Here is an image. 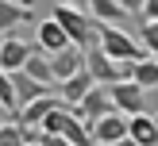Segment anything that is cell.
<instances>
[{
	"label": "cell",
	"mask_w": 158,
	"mask_h": 146,
	"mask_svg": "<svg viewBox=\"0 0 158 146\" xmlns=\"http://www.w3.org/2000/svg\"><path fill=\"white\" fill-rule=\"evenodd\" d=\"M54 19H58L62 27H66V35H69V42H73V46L89 50V46L97 42V19L89 15V8L62 4V8H54Z\"/></svg>",
	"instance_id": "6da1fadb"
},
{
	"label": "cell",
	"mask_w": 158,
	"mask_h": 146,
	"mask_svg": "<svg viewBox=\"0 0 158 146\" xmlns=\"http://www.w3.org/2000/svg\"><path fill=\"white\" fill-rule=\"evenodd\" d=\"M97 42H100V50L112 54L116 61H139L147 54L139 38H131L123 27H112V23H97Z\"/></svg>",
	"instance_id": "7a4b0ae2"
},
{
	"label": "cell",
	"mask_w": 158,
	"mask_h": 146,
	"mask_svg": "<svg viewBox=\"0 0 158 146\" xmlns=\"http://www.w3.org/2000/svg\"><path fill=\"white\" fill-rule=\"evenodd\" d=\"M85 69L97 77V85H112V81L131 77V61H116L112 54L100 50V42H93L89 50H85Z\"/></svg>",
	"instance_id": "3957f363"
},
{
	"label": "cell",
	"mask_w": 158,
	"mask_h": 146,
	"mask_svg": "<svg viewBox=\"0 0 158 146\" xmlns=\"http://www.w3.org/2000/svg\"><path fill=\"white\" fill-rule=\"evenodd\" d=\"M104 89H108V96H112L116 112H123V115H135V112H143V108H147V89H143V85H135L131 77L112 81V85H104Z\"/></svg>",
	"instance_id": "277c9868"
},
{
	"label": "cell",
	"mask_w": 158,
	"mask_h": 146,
	"mask_svg": "<svg viewBox=\"0 0 158 146\" xmlns=\"http://www.w3.org/2000/svg\"><path fill=\"white\" fill-rule=\"evenodd\" d=\"M89 135H93V142H97V146H116L123 135H127V115H123V112L100 115L97 123H89Z\"/></svg>",
	"instance_id": "5b68a950"
},
{
	"label": "cell",
	"mask_w": 158,
	"mask_h": 146,
	"mask_svg": "<svg viewBox=\"0 0 158 146\" xmlns=\"http://www.w3.org/2000/svg\"><path fill=\"white\" fill-rule=\"evenodd\" d=\"M73 112L81 115L85 123H97L100 115L116 112V104H112V96H108V89H104V85H93V89H89V92H85V96H81V104H77Z\"/></svg>",
	"instance_id": "8992f818"
},
{
	"label": "cell",
	"mask_w": 158,
	"mask_h": 146,
	"mask_svg": "<svg viewBox=\"0 0 158 146\" xmlns=\"http://www.w3.org/2000/svg\"><path fill=\"white\" fill-rule=\"evenodd\" d=\"M50 69H54V85H62L66 77H73L77 69H85V50H81V46H73V42H69L66 50L50 54Z\"/></svg>",
	"instance_id": "52a82bcc"
},
{
	"label": "cell",
	"mask_w": 158,
	"mask_h": 146,
	"mask_svg": "<svg viewBox=\"0 0 158 146\" xmlns=\"http://www.w3.org/2000/svg\"><path fill=\"white\" fill-rule=\"evenodd\" d=\"M93 85H97V77H93L89 69H77L73 77H66V81L58 85V96H62V104H66V108H77V104H81V96L93 89Z\"/></svg>",
	"instance_id": "ba28073f"
},
{
	"label": "cell",
	"mask_w": 158,
	"mask_h": 146,
	"mask_svg": "<svg viewBox=\"0 0 158 146\" xmlns=\"http://www.w3.org/2000/svg\"><path fill=\"white\" fill-rule=\"evenodd\" d=\"M31 50H35L31 42H23V38H15L12 31H8L4 42H0V69H8V73H12V69H23V61L31 58Z\"/></svg>",
	"instance_id": "9c48e42d"
},
{
	"label": "cell",
	"mask_w": 158,
	"mask_h": 146,
	"mask_svg": "<svg viewBox=\"0 0 158 146\" xmlns=\"http://www.w3.org/2000/svg\"><path fill=\"white\" fill-rule=\"evenodd\" d=\"M54 104H62V96H54V92H43V96H35V100H27V104L19 108V115H15V119H19L23 127H43V119H46V112H50Z\"/></svg>",
	"instance_id": "30bf717a"
},
{
	"label": "cell",
	"mask_w": 158,
	"mask_h": 146,
	"mask_svg": "<svg viewBox=\"0 0 158 146\" xmlns=\"http://www.w3.org/2000/svg\"><path fill=\"white\" fill-rule=\"evenodd\" d=\"M35 46H39V50H46V54H58V50H66V46H69V35H66V27L50 15V19L39 23V38H35Z\"/></svg>",
	"instance_id": "8fae6325"
},
{
	"label": "cell",
	"mask_w": 158,
	"mask_h": 146,
	"mask_svg": "<svg viewBox=\"0 0 158 146\" xmlns=\"http://www.w3.org/2000/svg\"><path fill=\"white\" fill-rule=\"evenodd\" d=\"M127 135L143 146H158V115H147V112L127 115Z\"/></svg>",
	"instance_id": "7c38bea8"
},
{
	"label": "cell",
	"mask_w": 158,
	"mask_h": 146,
	"mask_svg": "<svg viewBox=\"0 0 158 146\" xmlns=\"http://www.w3.org/2000/svg\"><path fill=\"white\" fill-rule=\"evenodd\" d=\"M89 15L97 23H112V27H123L127 23V8L120 0H89Z\"/></svg>",
	"instance_id": "4fadbf2b"
},
{
	"label": "cell",
	"mask_w": 158,
	"mask_h": 146,
	"mask_svg": "<svg viewBox=\"0 0 158 146\" xmlns=\"http://www.w3.org/2000/svg\"><path fill=\"white\" fill-rule=\"evenodd\" d=\"M35 19V12H31L27 4H19V0H0V35H8V31H15L19 23Z\"/></svg>",
	"instance_id": "5bb4252c"
},
{
	"label": "cell",
	"mask_w": 158,
	"mask_h": 146,
	"mask_svg": "<svg viewBox=\"0 0 158 146\" xmlns=\"http://www.w3.org/2000/svg\"><path fill=\"white\" fill-rule=\"evenodd\" d=\"M12 85H15V96H19V108L27 104V100H35V96H43V92H50V85L35 81L27 69H12Z\"/></svg>",
	"instance_id": "9a60e30c"
},
{
	"label": "cell",
	"mask_w": 158,
	"mask_h": 146,
	"mask_svg": "<svg viewBox=\"0 0 158 146\" xmlns=\"http://www.w3.org/2000/svg\"><path fill=\"white\" fill-rule=\"evenodd\" d=\"M35 131L39 127H23L19 119H4L0 123V146H27L31 138H39Z\"/></svg>",
	"instance_id": "2e32d148"
},
{
	"label": "cell",
	"mask_w": 158,
	"mask_h": 146,
	"mask_svg": "<svg viewBox=\"0 0 158 146\" xmlns=\"http://www.w3.org/2000/svg\"><path fill=\"white\" fill-rule=\"evenodd\" d=\"M131 81L143 85L147 92L158 89V58H154V54H143L139 61H131Z\"/></svg>",
	"instance_id": "e0dca14e"
},
{
	"label": "cell",
	"mask_w": 158,
	"mask_h": 146,
	"mask_svg": "<svg viewBox=\"0 0 158 146\" xmlns=\"http://www.w3.org/2000/svg\"><path fill=\"white\" fill-rule=\"evenodd\" d=\"M23 69H27L35 81H43V85L54 89V69H50V54H46V50H31V58L23 61Z\"/></svg>",
	"instance_id": "ac0fdd59"
},
{
	"label": "cell",
	"mask_w": 158,
	"mask_h": 146,
	"mask_svg": "<svg viewBox=\"0 0 158 146\" xmlns=\"http://www.w3.org/2000/svg\"><path fill=\"white\" fill-rule=\"evenodd\" d=\"M0 112L4 119H15L19 115V96H15V85H12V73L0 69Z\"/></svg>",
	"instance_id": "d6986e66"
},
{
	"label": "cell",
	"mask_w": 158,
	"mask_h": 146,
	"mask_svg": "<svg viewBox=\"0 0 158 146\" xmlns=\"http://www.w3.org/2000/svg\"><path fill=\"white\" fill-rule=\"evenodd\" d=\"M135 38L143 42V50H147V54H154V58H158V19H143Z\"/></svg>",
	"instance_id": "ffe728a7"
},
{
	"label": "cell",
	"mask_w": 158,
	"mask_h": 146,
	"mask_svg": "<svg viewBox=\"0 0 158 146\" xmlns=\"http://www.w3.org/2000/svg\"><path fill=\"white\" fill-rule=\"evenodd\" d=\"M143 19H158V0H143Z\"/></svg>",
	"instance_id": "44dd1931"
},
{
	"label": "cell",
	"mask_w": 158,
	"mask_h": 146,
	"mask_svg": "<svg viewBox=\"0 0 158 146\" xmlns=\"http://www.w3.org/2000/svg\"><path fill=\"white\" fill-rule=\"evenodd\" d=\"M39 138H43L46 146H73V142H66V138H62V135H46V131H43V135H39Z\"/></svg>",
	"instance_id": "7402d4cb"
},
{
	"label": "cell",
	"mask_w": 158,
	"mask_h": 146,
	"mask_svg": "<svg viewBox=\"0 0 158 146\" xmlns=\"http://www.w3.org/2000/svg\"><path fill=\"white\" fill-rule=\"evenodd\" d=\"M120 4L127 8V15H139V12H143V0H120Z\"/></svg>",
	"instance_id": "603a6c76"
},
{
	"label": "cell",
	"mask_w": 158,
	"mask_h": 146,
	"mask_svg": "<svg viewBox=\"0 0 158 146\" xmlns=\"http://www.w3.org/2000/svg\"><path fill=\"white\" fill-rule=\"evenodd\" d=\"M116 146H143V142H135V138H131V135H123V138H120V142H116Z\"/></svg>",
	"instance_id": "cb8c5ba5"
},
{
	"label": "cell",
	"mask_w": 158,
	"mask_h": 146,
	"mask_svg": "<svg viewBox=\"0 0 158 146\" xmlns=\"http://www.w3.org/2000/svg\"><path fill=\"white\" fill-rule=\"evenodd\" d=\"M62 4H73V8H89V0H62Z\"/></svg>",
	"instance_id": "d4e9b609"
},
{
	"label": "cell",
	"mask_w": 158,
	"mask_h": 146,
	"mask_svg": "<svg viewBox=\"0 0 158 146\" xmlns=\"http://www.w3.org/2000/svg\"><path fill=\"white\" fill-rule=\"evenodd\" d=\"M27 146H46V142H43V138H31V142H27Z\"/></svg>",
	"instance_id": "484cf974"
},
{
	"label": "cell",
	"mask_w": 158,
	"mask_h": 146,
	"mask_svg": "<svg viewBox=\"0 0 158 146\" xmlns=\"http://www.w3.org/2000/svg\"><path fill=\"white\" fill-rule=\"evenodd\" d=\"M19 4H27V8H31V0H19Z\"/></svg>",
	"instance_id": "4316f807"
},
{
	"label": "cell",
	"mask_w": 158,
	"mask_h": 146,
	"mask_svg": "<svg viewBox=\"0 0 158 146\" xmlns=\"http://www.w3.org/2000/svg\"><path fill=\"white\" fill-rule=\"evenodd\" d=\"M0 123H4V112H0Z\"/></svg>",
	"instance_id": "83f0119b"
}]
</instances>
